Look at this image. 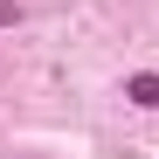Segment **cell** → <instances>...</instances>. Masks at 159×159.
<instances>
[{
	"label": "cell",
	"instance_id": "2",
	"mask_svg": "<svg viewBox=\"0 0 159 159\" xmlns=\"http://www.w3.org/2000/svg\"><path fill=\"white\" fill-rule=\"evenodd\" d=\"M14 21H21V7H14V0H0V28H14Z\"/></svg>",
	"mask_w": 159,
	"mask_h": 159
},
{
	"label": "cell",
	"instance_id": "1",
	"mask_svg": "<svg viewBox=\"0 0 159 159\" xmlns=\"http://www.w3.org/2000/svg\"><path fill=\"white\" fill-rule=\"evenodd\" d=\"M125 97L139 104V111H159V69H139V76H125Z\"/></svg>",
	"mask_w": 159,
	"mask_h": 159
}]
</instances>
